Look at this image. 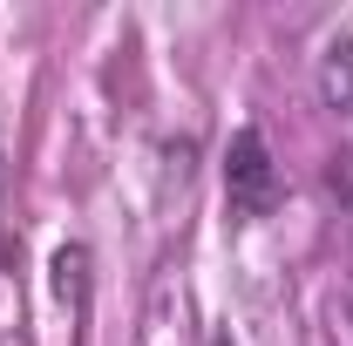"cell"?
<instances>
[{"mask_svg":"<svg viewBox=\"0 0 353 346\" xmlns=\"http://www.w3.org/2000/svg\"><path fill=\"white\" fill-rule=\"evenodd\" d=\"M224 204H231V217H265L279 204V170H272V150L252 123L224 150Z\"/></svg>","mask_w":353,"mask_h":346,"instance_id":"obj_1","label":"cell"},{"mask_svg":"<svg viewBox=\"0 0 353 346\" xmlns=\"http://www.w3.org/2000/svg\"><path fill=\"white\" fill-rule=\"evenodd\" d=\"M319 95H326L340 116H353V41L347 34L326 41V54H319Z\"/></svg>","mask_w":353,"mask_h":346,"instance_id":"obj_2","label":"cell"},{"mask_svg":"<svg viewBox=\"0 0 353 346\" xmlns=\"http://www.w3.org/2000/svg\"><path fill=\"white\" fill-rule=\"evenodd\" d=\"M54 299L88 312V245H61L54 252Z\"/></svg>","mask_w":353,"mask_h":346,"instance_id":"obj_3","label":"cell"},{"mask_svg":"<svg viewBox=\"0 0 353 346\" xmlns=\"http://www.w3.org/2000/svg\"><path fill=\"white\" fill-rule=\"evenodd\" d=\"M326 190H333V197H340V211L353 217V150H340V156L326 163Z\"/></svg>","mask_w":353,"mask_h":346,"instance_id":"obj_4","label":"cell"},{"mask_svg":"<svg viewBox=\"0 0 353 346\" xmlns=\"http://www.w3.org/2000/svg\"><path fill=\"white\" fill-rule=\"evenodd\" d=\"M0 217H7V163H0ZM0 252H7V224H0Z\"/></svg>","mask_w":353,"mask_h":346,"instance_id":"obj_5","label":"cell"}]
</instances>
